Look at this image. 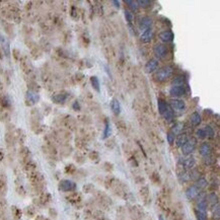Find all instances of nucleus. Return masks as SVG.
Wrapping results in <instances>:
<instances>
[{"label":"nucleus","mask_w":220,"mask_h":220,"mask_svg":"<svg viewBox=\"0 0 220 220\" xmlns=\"http://www.w3.org/2000/svg\"><path fill=\"white\" fill-rule=\"evenodd\" d=\"M172 72H173V67L167 65V66H164L163 68H160L159 70L156 72L155 78H156L157 81L163 82V81H165V80L168 79L169 77L172 76Z\"/></svg>","instance_id":"1"},{"label":"nucleus","mask_w":220,"mask_h":220,"mask_svg":"<svg viewBox=\"0 0 220 220\" xmlns=\"http://www.w3.org/2000/svg\"><path fill=\"white\" fill-rule=\"evenodd\" d=\"M59 189L62 192H71L76 189V185L70 180H63L59 184Z\"/></svg>","instance_id":"2"},{"label":"nucleus","mask_w":220,"mask_h":220,"mask_svg":"<svg viewBox=\"0 0 220 220\" xmlns=\"http://www.w3.org/2000/svg\"><path fill=\"white\" fill-rule=\"evenodd\" d=\"M169 106H171V109L172 111H176V112H184L185 109H186V103H185L184 101L182 99H172L169 102Z\"/></svg>","instance_id":"3"},{"label":"nucleus","mask_w":220,"mask_h":220,"mask_svg":"<svg viewBox=\"0 0 220 220\" xmlns=\"http://www.w3.org/2000/svg\"><path fill=\"white\" fill-rule=\"evenodd\" d=\"M167 47L163 44H157L154 46V48H153L154 55H155L156 58H158V59H163L164 56L167 55Z\"/></svg>","instance_id":"4"},{"label":"nucleus","mask_w":220,"mask_h":220,"mask_svg":"<svg viewBox=\"0 0 220 220\" xmlns=\"http://www.w3.org/2000/svg\"><path fill=\"white\" fill-rule=\"evenodd\" d=\"M186 94V89L183 85H176L172 86L171 89H169V94L173 98H180V96H183Z\"/></svg>","instance_id":"5"},{"label":"nucleus","mask_w":220,"mask_h":220,"mask_svg":"<svg viewBox=\"0 0 220 220\" xmlns=\"http://www.w3.org/2000/svg\"><path fill=\"white\" fill-rule=\"evenodd\" d=\"M182 151L185 155H189L191 154L195 149V140H189L185 145H183L182 147Z\"/></svg>","instance_id":"6"},{"label":"nucleus","mask_w":220,"mask_h":220,"mask_svg":"<svg viewBox=\"0 0 220 220\" xmlns=\"http://www.w3.org/2000/svg\"><path fill=\"white\" fill-rule=\"evenodd\" d=\"M152 24H153V21H152V19L150 18V17H142L141 18V21L140 22H139V29L140 30H147V29H151V26H152Z\"/></svg>","instance_id":"7"},{"label":"nucleus","mask_w":220,"mask_h":220,"mask_svg":"<svg viewBox=\"0 0 220 220\" xmlns=\"http://www.w3.org/2000/svg\"><path fill=\"white\" fill-rule=\"evenodd\" d=\"M200 194V189H198L196 186H192L188 189V190L186 191V196H187V198L188 199H190V200H193V199H195L196 197H198Z\"/></svg>","instance_id":"8"},{"label":"nucleus","mask_w":220,"mask_h":220,"mask_svg":"<svg viewBox=\"0 0 220 220\" xmlns=\"http://www.w3.org/2000/svg\"><path fill=\"white\" fill-rule=\"evenodd\" d=\"M159 38L160 40L163 42H165V43H167V42H172L173 40V38H175V34L172 32V30H163V33L159 34Z\"/></svg>","instance_id":"9"},{"label":"nucleus","mask_w":220,"mask_h":220,"mask_svg":"<svg viewBox=\"0 0 220 220\" xmlns=\"http://www.w3.org/2000/svg\"><path fill=\"white\" fill-rule=\"evenodd\" d=\"M152 37H153L152 29H147V30H145L143 33H142L141 37H140V40H141V42H143V43H149V42L151 41Z\"/></svg>","instance_id":"10"},{"label":"nucleus","mask_w":220,"mask_h":220,"mask_svg":"<svg viewBox=\"0 0 220 220\" xmlns=\"http://www.w3.org/2000/svg\"><path fill=\"white\" fill-rule=\"evenodd\" d=\"M157 67H158V62L156 60L151 59V60H149L145 65V72L151 73L153 71H155L157 69Z\"/></svg>","instance_id":"11"},{"label":"nucleus","mask_w":220,"mask_h":220,"mask_svg":"<svg viewBox=\"0 0 220 220\" xmlns=\"http://www.w3.org/2000/svg\"><path fill=\"white\" fill-rule=\"evenodd\" d=\"M111 108H112V111L115 115H120L121 113V105H120V102L118 101L117 99H112V103H111Z\"/></svg>","instance_id":"12"},{"label":"nucleus","mask_w":220,"mask_h":220,"mask_svg":"<svg viewBox=\"0 0 220 220\" xmlns=\"http://www.w3.org/2000/svg\"><path fill=\"white\" fill-rule=\"evenodd\" d=\"M211 153V146L209 143H203L201 146H200V154L202 156H209Z\"/></svg>","instance_id":"13"},{"label":"nucleus","mask_w":220,"mask_h":220,"mask_svg":"<svg viewBox=\"0 0 220 220\" xmlns=\"http://www.w3.org/2000/svg\"><path fill=\"white\" fill-rule=\"evenodd\" d=\"M188 141H189L188 134H186V133L181 134L180 136L177 137V139H176V146H177V147H182V146L186 144Z\"/></svg>","instance_id":"14"},{"label":"nucleus","mask_w":220,"mask_h":220,"mask_svg":"<svg viewBox=\"0 0 220 220\" xmlns=\"http://www.w3.org/2000/svg\"><path fill=\"white\" fill-rule=\"evenodd\" d=\"M67 96H68L67 94H57L53 96L52 99H53V102L56 103H63L67 99Z\"/></svg>","instance_id":"15"},{"label":"nucleus","mask_w":220,"mask_h":220,"mask_svg":"<svg viewBox=\"0 0 220 220\" xmlns=\"http://www.w3.org/2000/svg\"><path fill=\"white\" fill-rule=\"evenodd\" d=\"M157 106H158V112H159V114L163 116L164 112L167 111L168 105L163 101V99H157Z\"/></svg>","instance_id":"16"},{"label":"nucleus","mask_w":220,"mask_h":220,"mask_svg":"<svg viewBox=\"0 0 220 220\" xmlns=\"http://www.w3.org/2000/svg\"><path fill=\"white\" fill-rule=\"evenodd\" d=\"M190 120H191V123L193 125H195V126H198L200 123H201V116H200L198 113H193L191 115V117H190Z\"/></svg>","instance_id":"17"},{"label":"nucleus","mask_w":220,"mask_h":220,"mask_svg":"<svg viewBox=\"0 0 220 220\" xmlns=\"http://www.w3.org/2000/svg\"><path fill=\"white\" fill-rule=\"evenodd\" d=\"M183 165L186 168H192L195 165V159L193 157H187L183 159Z\"/></svg>","instance_id":"18"},{"label":"nucleus","mask_w":220,"mask_h":220,"mask_svg":"<svg viewBox=\"0 0 220 220\" xmlns=\"http://www.w3.org/2000/svg\"><path fill=\"white\" fill-rule=\"evenodd\" d=\"M26 99L32 103H34L39 101V94H37L36 92H33V91H28L26 92Z\"/></svg>","instance_id":"19"},{"label":"nucleus","mask_w":220,"mask_h":220,"mask_svg":"<svg viewBox=\"0 0 220 220\" xmlns=\"http://www.w3.org/2000/svg\"><path fill=\"white\" fill-rule=\"evenodd\" d=\"M163 116L164 117V119L167 120V121H172V118H173V112H172V110L171 109V107H169V106L167 107V111L164 112Z\"/></svg>","instance_id":"20"},{"label":"nucleus","mask_w":220,"mask_h":220,"mask_svg":"<svg viewBox=\"0 0 220 220\" xmlns=\"http://www.w3.org/2000/svg\"><path fill=\"white\" fill-rule=\"evenodd\" d=\"M90 82H91L92 87H94L96 91H99V80L98 77H96V76H91Z\"/></svg>","instance_id":"21"},{"label":"nucleus","mask_w":220,"mask_h":220,"mask_svg":"<svg viewBox=\"0 0 220 220\" xmlns=\"http://www.w3.org/2000/svg\"><path fill=\"white\" fill-rule=\"evenodd\" d=\"M0 43H2V47H3V49H4V51H5V53H6V55L8 56V53H9V44H8V42H7L5 39H4V37L3 36H1V34H0Z\"/></svg>","instance_id":"22"},{"label":"nucleus","mask_w":220,"mask_h":220,"mask_svg":"<svg viewBox=\"0 0 220 220\" xmlns=\"http://www.w3.org/2000/svg\"><path fill=\"white\" fill-rule=\"evenodd\" d=\"M207 186V181L204 179V177H201V179H199L198 181H197V184H196V187L198 188V189H204Z\"/></svg>","instance_id":"23"},{"label":"nucleus","mask_w":220,"mask_h":220,"mask_svg":"<svg viewBox=\"0 0 220 220\" xmlns=\"http://www.w3.org/2000/svg\"><path fill=\"white\" fill-rule=\"evenodd\" d=\"M206 210H207V202L205 200H201L198 204V211L206 212Z\"/></svg>","instance_id":"24"},{"label":"nucleus","mask_w":220,"mask_h":220,"mask_svg":"<svg viewBox=\"0 0 220 220\" xmlns=\"http://www.w3.org/2000/svg\"><path fill=\"white\" fill-rule=\"evenodd\" d=\"M137 4L138 6H141L143 7V8H147V7H149L150 4H151V2L148 1V0H138Z\"/></svg>","instance_id":"25"},{"label":"nucleus","mask_w":220,"mask_h":220,"mask_svg":"<svg viewBox=\"0 0 220 220\" xmlns=\"http://www.w3.org/2000/svg\"><path fill=\"white\" fill-rule=\"evenodd\" d=\"M204 131H205L206 136H209V137L214 136V130L212 129L210 126H206L205 128H204Z\"/></svg>","instance_id":"26"},{"label":"nucleus","mask_w":220,"mask_h":220,"mask_svg":"<svg viewBox=\"0 0 220 220\" xmlns=\"http://www.w3.org/2000/svg\"><path fill=\"white\" fill-rule=\"evenodd\" d=\"M111 134V126L109 123H106V128H105V132H103V139H106L109 137V135Z\"/></svg>","instance_id":"27"},{"label":"nucleus","mask_w":220,"mask_h":220,"mask_svg":"<svg viewBox=\"0 0 220 220\" xmlns=\"http://www.w3.org/2000/svg\"><path fill=\"white\" fill-rule=\"evenodd\" d=\"M197 219H198V220H207L206 212H202V211H198V212H197Z\"/></svg>","instance_id":"28"},{"label":"nucleus","mask_w":220,"mask_h":220,"mask_svg":"<svg viewBox=\"0 0 220 220\" xmlns=\"http://www.w3.org/2000/svg\"><path fill=\"white\" fill-rule=\"evenodd\" d=\"M125 18H126V21H128V24H131V22H132L133 15L129 10H125Z\"/></svg>","instance_id":"29"},{"label":"nucleus","mask_w":220,"mask_h":220,"mask_svg":"<svg viewBox=\"0 0 220 220\" xmlns=\"http://www.w3.org/2000/svg\"><path fill=\"white\" fill-rule=\"evenodd\" d=\"M125 3H127V4H129L131 8L134 9V10H136V9L138 8L137 1H129V0H127V1H125Z\"/></svg>","instance_id":"30"},{"label":"nucleus","mask_w":220,"mask_h":220,"mask_svg":"<svg viewBox=\"0 0 220 220\" xmlns=\"http://www.w3.org/2000/svg\"><path fill=\"white\" fill-rule=\"evenodd\" d=\"M209 201L213 204H218V199H217V196H216L215 194H210L209 195Z\"/></svg>","instance_id":"31"},{"label":"nucleus","mask_w":220,"mask_h":220,"mask_svg":"<svg viewBox=\"0 0 220 220\" xmlns=\"http://www.w3.org/2000/svg\"><path fill=\"white\" fill-rule=\"evenodd\" d=\"M182 129H183V124H177L175 128H173V130H172V133L173 134H177V133H180L181 131H182Z\"/></svg>","instance_id":"32"},{"label":"nucleus","mask_w":220,"mask_h":220,"mask_svg":"<svg viewBox=\"0 0 220 220\" xmlns=\"http://www.w3.org/2000/svg\"><path fill=\"white\" fill-rule=\"evenodd\" d=\"M167 141H168V143L169 144H172L173 143V141H175V134H173L172 132H169L167 134Z\"/></svg>","instance_id":"33"},{"label":"nucleus","mask_w":220,"mask_h":220,"mask_svg":"<svg viewBox=\"0 0 220 220\" xmlns=\"http://www.w3.org/2000/svg\"><path fill=\"white\" fill-rule=\"evenodd\" d=\"M197 136H198L199 138H201V139L205 138L206 134H205V131H204V129H199L198 131H197Z\"/></svg>","instance_id":"34"},{"label":"nucleus","mask_w":220,"mask_h":220,"mask_svg":"<svg viewBox=\"0 0 220 220\" xmlns=\"http://www.w3.org/2000/svg\"><path fill=\"white\" fill-rule=\"evenodd\" d=\"M173 84H175V86L176 85H183V83H184V79L182 78V77H176V80H173Z\"/></svg>","instance_id":"35"},{"label":"nucleus","mask_w":220,"mask_h":220,"mask_svg":"<svg viewBox=\"0 0 220 220\" xmlns=\"http://www.w3.org/2000/svg\"><path fill=\"white\" fill-rule=\"evenodd\" d=\"M190 175H189L188 172H185L184 175L182 176V181L183 182H187V181H189V179H190Z\"/></svg>","instance_id":"36"},{"label":"nucleus","mask_w":220,"mask_h":220,"mask_svg":"<svg viewBox=\"0 0 220 220\" xmlns=\"http://www.w3.org/2000/svg\"><path fill=\"white\" fill-rule=\"evenodd\" d=\"M213 212H214V215H216V217H219V204H216Z\"/></svg>","instance_id":"37"},{"label":"nucleus","mask_w":220,"mask_h":220,"mask_svg":"<svg viewBox=\"0 0 220 220\" xmlns=\"http://www.w3.org/2000/svg\"><path fill=\"white\" fill-rule=\"evenodd\" d=\"M112 2H113V4H115L116 7H119L120 6V1H117V0H113Z\"/></svg>","instance_id":"38"},{"label":"nucleus","mask_w":220,"mask_h":220,"mask_svg":"<svg viewBox=\"0 0 220 220\" xmlns=\"http://www.w3.org/2000/svg\"><path fill=\"white\" fill-rule=\"evenodd\" d=\"M73 108H74V109L79 110V105H78V103L75 102V103H74V105H73Z\"/></svg>","instance_id":"39"},{"label":"nucleus","mask_w":220,"mask_h":220,"mask_svg":"<svg viewBox=\"0 0 220 220\" xmlns=\"http://www.w3.org/2000/svg\"><path fill=\"white\" fill-rule=\"evenodd\" d=\"M159 220H164V218L163 217V216H159Z\"/></svg>","instance_id":"40"}]
</instances>
